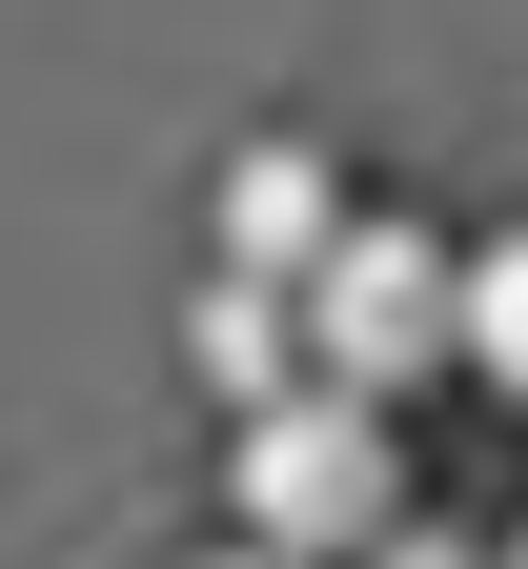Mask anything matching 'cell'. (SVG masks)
<instances>
[{
	"label": "cell",
	"instance_id": "cell-5",
	"mask_svg": "<svg viewBox=\"0 0 528 569\" xmlns=\"http://www.w3.org/2000/svg\"><path fill=\"white\" fill-rule=\"evenodd\" d=\"M468 367L528 407V224H488V244H468Z\"/></svg>",
	"mask_w": 528,
	"mask_h": 569
},
{
	"label": "cell",
	"instance_id": "cell-1",
	"mask_svg": "<svg viewBox=\"0 0 528 569\" xmlns=\"http://www.w3.org/2000/svg\"><path fill=\"white\" fill-rule=\"evenodd\" d=\"M223 488H245V549H285V569H366V549L407 529V427L346 407V387L306 367L285 407L223 427Z\"/></svg>",
	"mask_w": 528,
	"mask_h": 569
},
{
	"label": "cell",
	"instance_id": "cell-8",
	"mask_svg": "<svg viewBox=\"0 0 528 569\" xmlns=\"http://www.w3.org/2000/svg\"><path fill=\"white\" fill-rule=\"evenodd\" d=\"M508 569H528V529H508Z\"/></svg>",
	"mask_w": 528,
	"mask_h": 569
},
{
	"label": "cell",
	"instance_id": "cell-6",
	"mask_svg": "<svg viewBox=\"0 0 528 569\" xmlns=\"http://www.w3.org/2000/svg\"><path fill=\"white\" fill-rule=\"evenodd\" d=\"M366 569H508V549H488V529H427V509H407V529L366 549Z\"/></svg>",
	"mask_w": 528,
	"mask_h": 569
},
{
	"label": "cell",
	"instance_id": "cell-3",
	"mask_svg": "<svg viewBox=\"0 0 528 569\" xmlns=\"http://www.w3.org/2000/svg\"><path fill=\"white\" fill-rule=\"evenodd\" d=\"M346 224H366V203H346L326 142H245V163H223V284H326Z\"/></svg>",
	"mask_w": 528,
	"mask_h": 569
},
{
	"label": "cell",
	"instance_id": "cell-4",
	"mask_svg": "<svg viewBox=\"0 0 528 569\" xmlns=\"http://www.w3.org/2000/svg\"><path fill=\"white\" fill-rule=\"evenodd\" d=\"M203 387H223V427H245V407H285V387H306V284H203Z\"/></svg>",
	"mask_w": 528,
	"mask_h": 569
},
{
	"label": "cell",
	"instance_id": "cell-7",
	"mask_svg": "<svg viewBox=\"0 0 528 569\" xmlns=\"http://www.w3.org/2000/svg\"><path fill=\"white\" fill-rule=\"evenodd\" d=\"M203 569H285V549H203Z\"/></svg>",
	"mask_w": 528,
	"mask_h": 569
},
{
	"label": "cell",
	"instance_id": "cell-2",
	"mask_svg": "<svg viewBox=\"0 0 528 569\" xmlns=\"http://www.w3.org/2000/svg\"><path fill=\"white\" fill-rule=\"evenodd\" d=\"M306 367L346 387V407H427L447 367H468V244H427V224H366L326 244V284H306Z\"/></svg>",
	"mask_w": 528,
	"mask_h": 569
}]
</instances>
